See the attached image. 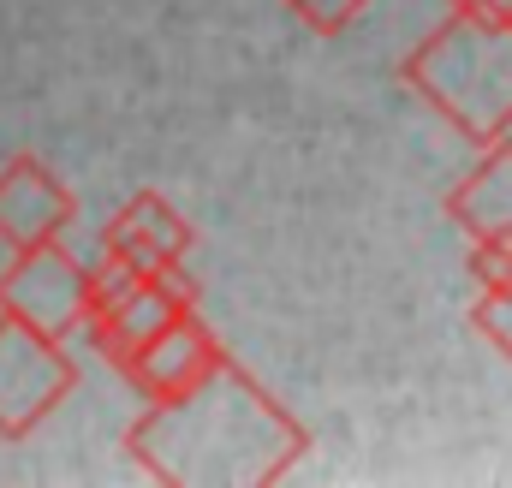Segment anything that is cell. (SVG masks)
<instances>
[{
	"instance_id": "1",
	"label": "cell",
	"mask_w": 512,
	"mask_h": 488,
	"mask_svg": "<svg viewBox=\"0 0 512 488\" xmlns=\"http://www.w3.org/2000/svg\"><path fill=\"white\" fill-rule=\"evenodd\" d=\"M126 453L155 483L262 488L310 453V429L227 352V364L191 393L149 399V411L126 429Z\"/></svg>"
},
{
	"instance_id": "2",
	"label": "cell",
	"mask_w": 512,
	"mask_h": 488,
	"mask_svg": "<svg viewBox=\"0 0 512 488\" xmlns=\"http://www.w3.org/2000/svg\"><path fill=\"white\" fill-rule=\"evenodd\" d=\"M399 78L453 125L465 143L512 131V18L447 6V18L399 60Z\"/></svg>"
},
{
	"instance_id": "3",
	"label": "cell",
	"mask_w": 512,
	"mask_h": 488,
	"mask_svg": "<svg viewBox=\"0 0 512 488\" xmlns=\"http://www.w3.org/2000/svg\"><path fill=\"white\" fill-rule=\"evenodd\" d=\"M185 310H197V280L185 274V262H173V268H114V262H102L84 328H90V340L108 364L126 369L131 352Z\"/></svg>"
},
{
	"instance_id": "4",
	"label": "cell",
	"mask_w": 512,
	"mask_h": 488,
	"mask_svg": "<svg viewBox=\"0 0 512 488\" xmlns=\"http://www.w3.org/2000/svg\"><path fill=\"white\" fill-rule=\"evenodd\" d=\"M90 292H96V268L78 262L60 239H42V244L12 250V262L0 274V316L66 340L72 328H84Z\"/></svg>"
},
{
	"instance_id": "5",
	"label": "cell",
	"mask_w": 512,
	"mask_h": 488,
	"mask_svg": "<svg viewBox=\"0 0 512 488\" xmlns=\"http://www.w3.org/2000/svg\"><path fill=\"white\" fill-rule=\"evenodd\" d=\"M72 387H78V364L66 340L0 316V441L36 435L66 405Z\"/></svg>"
},
{
	"instance_id": "6",
	"label": "cell",
	"mask_w": 512,
	"mask_h": 488,
	"mask_svg": "<svg viewBox=\"0 0 512 488\" xmlns=\"http://www.w3.org/2000/svg\"><path fill=\"white\" fill-rule=\"evenodd\" d=\"M221 364H227L221 334H215L197 310H185V316H173L161 334H149V340L126 358L120 375H126L143 399H179V393H191L197 381H209Z\"/></svg>"
},
{
	"instance_id": "7",
	"label": "cell",
	"mask_w": 512,
	"mask_h": 488,
	"mask_svg": "<svg viewBox=\"0 0 512 488\" xmlns=\"http://www.w3.org/2000/svg\"><path fill=\"white\" fill-rule=\"evenodd\" d=\"M78 215V197L48 173V161L36 155H12L0 167V244L24 250V244L60 239Z\"/></svg>"
},
{
	"instance_id": "8",
	"label": "cell",
	"mask_w": 512,
	"mask_h": 488,
	"mask_svg": "<svg viewBox=\"0 0 512 488\" xmlns=\"http://www.w3.org/2000/svg\"><path fill=\"white\" fill-rule=\"evenodd\" d=\"M191 239H197L191 221L161 191H137L102 227V250H108L102 262H114V268H173V262H185Z\"/></svg>"
},
{
	"instance_id": "9",
	"label": "cell",
	"mask_w": 512,
	"mask_h": 488,
	"mask_svg": "<svg viewBox=\"0 0 512 488\" xmlns=\"http://www.w3.org/2000/svg\"><path fill=\"white\" fill-rule=\"evenodd\" d=\"M447 221L471 239H495V233H512V131L483 143V155L471 161V173L459 185H447L441 197Z\"/></svg>"
},
{
	"instance_id": "10",
	"label": "cell",
	"mask_w": 512,
	"mask_h": 488,
	"mask_svg": "<svg viewBox=\"0 0 512 488\" xmlns=\"http://www.w3.org/2000/svg\"><path fill=\"white\" fill-rule=\"evenodd\" d=\"M471 328L489 352L512 358V286H477V304H471Z\"/></svg>"
},
{
	"instance_id": "11",
	"label": "cell",
	"mask_w": 512,
	"mask_h": 488,
	"mask_svg": "<svg viewBox=\"0 0 512 488\" xmlns=\"http://www.w3.org/2000/svg\"><path fill=\"white\" fill-rule=\"evenodd\" d=\"M304 30H316V36H340V30H352L358 18H364V6L370 0H280Z\"/></svg>"
},
{
	"instance_id": "12",
	"label": "cell",
	"mask_w": 512,
	"mask_h": 488,
	"mask_svg": "<svg viewBox=\"0 0 512 488\" xmlns=\"http://www.w3.org/2000/svg\"><path fill=\"white\" fill-rule=\"evenodd\" d=\"M471 280L477 286H512V233L471 239Z\"/></svg>"
},
{
	"instance_id": "13",
	"label": "cell",
	"mask_w": 512,
	"mask_h": 488,
	"mask_svg": "<svg viewBox=\"0 0 512 488\" xmlns=\"http://www.w3.org/2000/svg\"><path fill=\"white\" fill-rule=\"evenodd\" d=\"M447 6H471V12H489V18H512V0H447Z\"/></svg>"
}]
</instances>
